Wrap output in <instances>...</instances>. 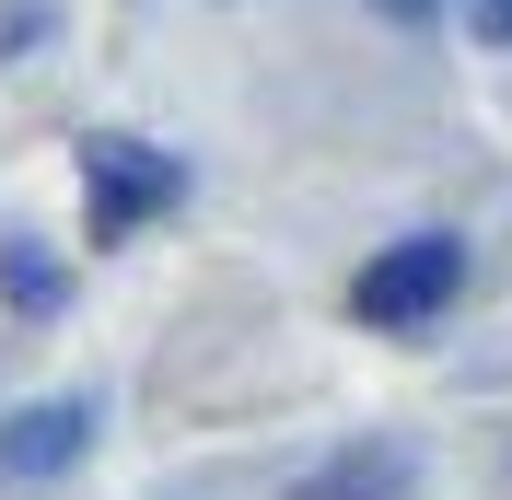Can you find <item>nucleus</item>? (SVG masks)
<instances>
[{
    "instance_id": "nucleus-6",
    "label": "nucleus",
    "mask_w": 512,
    "mask_h": 500,
    "mask_svg": "<svg viewBox=\"0 0 512 500\" xmlns=\"http://www.w3.org/2000/svg\"><path fill=\"white\" fill-rule=\"evenodd\" d=\"M466 35L478 47H512V0H466Z\"/></svg>"
},
{
    "instance_id": "nucleus-7",
    "label": "nucleus",
    "mask_w": 512,
    "mask_h": 500,
    "mask_svg": "<svg viewBox=\"0 0 512 500\" xmlns=\"http://www.w3.org/2000/svg\"><path fill=\"white\" fill-rule=\"evenodd\" d=\"M384 12H408V24H419V12H431V0H384Z\"/></svg>"
},
{
    "instance_id": "nucleus-4",
    "label": "nucleus",
    "mask_w": 512,
    "mask_h": 500,
    "mask_svg": "<svg viewBox=\"0 0 512 500\" xmlns=\"http://www.w3.org/2000/svg\"><path fill=\"white\" fill-rule=\"evenodd\" d=\"M303 500H408V454L396 442H350V454H326L303 477Z\"/></svg>"
},
{
    "instance_id": "nucleus-3",
    "label": "nucleus",
    "mask_w": 512,
    "mask_h": 500,
    "mask_svg": "<svg viewBox=\"0 0 512 500\" xmlns=\"http://www.w3.org/2000/svg\"><path fill=\"white\" fill-rule=\"evenodd\" d=\"M82 442H94V407H82V396L12 407V419H0V477H12V489H35V477H70V466H82Z\"/></svg>"
},
{
    "instance_id": "nucleus-5",
    "label": "nucleus",
    "mask_w": 512,
    "mask_h": 500,
    "mask_svg": "<svg viewBox=\"0 0 512 500\" xmlns=\"http://www.w3.org/2000/svg\"><path fill=\"white\" fill-rule=\"evenodd\" d=\"M0 291H12V303H35V314H47V303H59V268H47V256H35V245H12V256H0Z\"/></svg>"
},
{
    "instance_id": "nucleus-1",
    "label": "nucleus",
    "mask_w": 512,
    "mask_h": 500,
    "mask_svg": "<svg viewBox=\"0 0 512 500\" xmlns=\"http://www.w3.org/2000/svg\"><path fill=\"white\" fill-rule=\"evenodd\" d=\"M454 291H466V245H454V233H408V245H384L373 268L350 280V314L396 338V326H431Z\"/></svg>"
},
{
    "instance_id": "nucleus-2",
    "label": "nucleus",
    "mask_w": 512,
    "mask_h": 500,
    "mask_svg": "<svg viewBox=\"0 0 512 500\" xmlns=\"http://www.w3.org/2000/svg\"><path fill=\"white\" fill-rule=\"evenodd\" d=\"M82 187H94V245H128L140 221H163L187 198V163L152 140H82Z\"/></svg>"
}]
</instances>
